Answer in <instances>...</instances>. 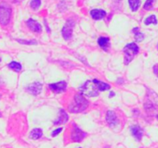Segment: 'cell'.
<instances>
[{
  "mask_svg": "<svg viewBox=\"0 0 158 148\" xmlns=\"http://www.w3.org/2000/svg\"><path fill=\"white\" fill-rule=\"evenodd\" d=\"M80 92L83 96L88 97H97L99 95L98 87L94 80H87L80 89Z\"/></svg>",
  "mask_w": 158,
  "mask_h": 148,
  "instance_id": "obj_1",
  "label": "cell"
},
{
  "mask_svg": "<svg viewBox=\"0 0 158 148\" xmlns=\"http://www.w3.org/2000/svg\"><path fill=\"white\" fill-rule=\"evenodd\" d=\"M88 105H89L88 100H86L82 94H77L74 98L73 104L70 105L69 109V111L72 113L83 112L87 108Z\"/></svg>",
  "mask_w": 158,
  "mask_h": 148,
  "instance_id": "obj_2",
  "label": "cell"
},
{
  "mask_svg": "<svg viewBox=\"0 0 158 148\" xmlns=\"http://www.w3.org/2000/svg\"><path fill=\"white\" fill-rule=\"evenodd\" d=\"M139 52V47L135 43H131L127 45L124 48H123V52L125 54L124 57V63L126 65L129 64L135 56Z\"/></svg>",
  "mask_w": 158,
  "mask_h": 148,
  "instance_id": "obj_3",
  "label": "cell"
},
{
  "mask_svg": "<svg viewBox=\"0 0 158 148\" xmlns=\"http://www.w3.org/2000/svg\"><path fill=\"white\" fill-rule=\"evenodd\" d=\"M12 15V9L8 5L2 4L0 6V24L6 26L9 23Z\"/></svg>",
  "mask_w": 158,
  "mask_h": 148,
  "instance_id": "obj_4",
  "label": "cell"
},
{
  "mask_svg": "<svg viewBox=\"0 0 158 148\" xmlns=\"http://www.w3.org/2000/svg\"><path fill=\"white\" fill-rule=\"evenodd\" d=\"M86 134L85 132H83L81 129L78 127L76 124L73 125V128L72 130V132H71V140L73 142H81L83 139L86 137Z\"/></svg>",
  "mask_w": 158,
  "mask_h": 148,
  "instance_id": "obj_5",
  "label": "cell"
},
{
  "mask_svg": "<svg viewBox=\"0 0 158 148\" xmlns=\"http://www.w3.org/2000/svg\"><path fill=\"white\" fill-rule=\"evenodd\" d=\"M74 27V22L73 20L69 19L66 22V25L63 27L62 30V34H63V38L66 40H69L72 38L73 35V28Z\"/></svg>",
  "mask_w": 158,
  "mask_h": 148,
  "instance_id": "obj_6",
  "label": "cell"
},
{
  "mask_svg": "<svg viewBox=\"0 0 158 148\" xmlns=\"http://www.w3.org/2000/svg\"><path fill=\"white\" fill-rule=\"evenodd\" d=\"M49 87L55 93H60L66 90V87H67V83L66 81L58 82V83L49 84Z\"/></svg>",
  "mask_w": 158,
  "mask_h": 148,
  "instance_id": "obj_7",
  "label": "cell"
},
{
  "mask_svg": "<svg viewBox=\"0 0 158 148\" xmlns=\"http://www.w3.org/2000/svg\"><path fill=\"white\" fill-rule=\"evenodd\" d=\"M42 89H43V85L42 83L36 82V83H33L32 84L29 85L26 88V90L29 92V93L32 94V95H38L41 92Z\"/></svg>",
  "mask_w": 158,
  "mask_h": 148,
  "instance_id": "obj_8",
  "label": "cell"
},
{
  "mask_svg": "<svg viewBox=\"0 0 158 148\" xmlns=\"http://www.w3.org/2000/svg\"><path fill=\"white\" fill-rule=\"evenodd\" d=\"M106 120L108 124L110 126H114L118 124V118L117 117V114L113 110L107 111L106 115Z\"/></svg>",
  "mask_w": 158,
  "mask_h": 148,
  "instance_id": "obj_9",
  "label": "cell"
},
{
  "mask_svg": "<svg viewBox=\"0 0 158 148\" xmlns=\"http://www.w3.org/2000/svg\"><path fill=\"white\" fill-rule=\"evenodd\" d=\"M26 24L27 26L29 27V29L30 30H32V32H37V33H40L42 31V26L38 22H36L35 20L32 19V18H29L27 22H26Z\"/></svg>",
  "mask_w": 158,
  "mask_h": 148,
  "instance_id": "obj_10",
  "label": "cell"
},
{
  "mask_svg": "<svg viewBox=\"0 0 158 148\" xmlns=\"http://www.w3.org/2000/svg\"><path fill=\"white\" fill-rule=\"evenodd\" d=\"M69 120V116L67 113L63 109H60L59 112V117L56 121H54V125H61L64 124Z\"/></svg>",
  "mask_w": 158,
  "mask_h": 148,
  "instance_id": "obj_11",
  "label": "cell"
},
{
  "mask_svg": "<svg viewBox=\"0 0 158 148\" xmlns=\"http://www.w3.org/2000/svg\"><path fill=\"white\" fill-rule=\"evenodd\" d=\"M92 18L95 20H100L106 16V13L104 10L102 9H93L90 12Z\"/></svg>",
  "mask_w": 158,
  "mask_h": 148,
  "instance_id": "obj_12",
  "label": "cell"
},
{
  "mask_svg": "<svg viewBox=\"0 0 158 148\" xmlns=\"http://www.w3.org/2000/svg\"><path fill=\"white\" fill-rule=\"evenodd\" d=\"M99 46L103 49V50H107L110 47V38L106 36H101L97 40Z\"/></svg>",
  "mask_w": 158,
  "mask_h": 148,
  "instance_id": "obj_13",
  "label": "cell"
},
{
  "mask_svg": "<svg viewBox=\"0 0 158 148\" xmlns=\"http://www.w3.org/2000/svg\"><path fill=\"white\" fill-rule=\"evenodd\" d=\"M131 133L137 140H140L143 137V130L139 126H134L131 127Z\"/></svg>",
  "mask_w": 158,
  "mask_h": 148,
  "instance_id": "obj_14",
  "label": "cell"
},
{
  "mask_svg": "<svg viewBox=\"0 0 158 148\" xmlns=\"http://www.w3.org/2000/svg\"><path fill=\"white\" fill-rule=\"evenodd\" d=\"M43 133L42 129H40V128H35V129H33L30 132L29 137L32 139V140H38V139H40L43 136Z\"/></svg>",
  "mask_w": 158,
  "mask_h": 148,
  "instance_id": "obj_15",
  "label": "cell"
},
{
  "mask_svg": "<svg viewBox=\"0 0 158 148\" xmlns=\"http://www.w3.org/2000/svg\"><path fill=\"white\" fill-rule=\"evenodd\" d=\"M94 81L96 83V84H97V87H98L100 91H105L110 89V86L109 84H107V83H104V82H102L98 80H94Z\"/></svg>",
  "mask_w": 158,
  "mask_h": 148,
  "instance_id": "obj_16",
  "label": "cell"
},
{
  "mask_svg": "<svg viewBox=\"0 0 158 148\" xmlns=\"http://www.w3.org/2000/svg\"><path fill=\"white\" fill-rule=\"evenodd\" d=\"M134 34V39L137 42H141L143 41V39H144V35L140 31V29L138 27L135 28V29H133L132 31Z\"/></svg>",
  "mask_w": 158,
  "mask_h": 148,
  "instance_id": "obj_17",
  "label": "cell"
},
{
  "mask_svg": "<svg viewBox=\"0 0 158 148\" xmlns=\"http://www.w3.org/2000/svg\"><path fill=\"white\" fill-rule=\"evenodd\" d=\"M128 2L133 12L137 11L140 6V0H128Z\"/></svg>",
  "mask_w": 158,
  "mask_h": 148,
  "instance_id": "obj_18",
  "label": "cell"
},
{
  "mask_svg": "<svg viewBox=\"0 0 158 148\" xmlns=\"http://www.w3.org/2000/svg\"><path fill=\"white\" fill-rule=\"evenodd\" d=\"M8 66H9L11 69L15 71V72H19L22 69V65L20 64L19 63H17V62L15 61L11 62V63L8 65Z\"/></svg>",
  "mask_w": 158,
  "mask_h": 148,
  "instance_id": "obj_19",
  "label": "cell"
},
{
  "mask_svg": "<svg viewBox=\"0 0 158 148\" xmlns=\"http://www.w3.org/2000/svg\"><path fill=\"white\" fill-rule=\"evenodd\" d=\"M144 23H145V25H150V24L157 25V17H156L155 15H151V16L148 17V18L145 19Z\"/></svg>",
  "mask_w": 158,
  "mask_h": 148,
  "instance_id": "obj_20",
  "label": "cell"
},
{
  "mask_svg": "<svg viewBox=\"0 0 158 148\" xmlns=\"http://www.w3.org/2000/svg\"><path fill=\"white\" fill-rule=\"evenodd\" d=\"M41 5V0H32L30 2V6L33 10H36L40 8Z\"/></svg>",
  "mask_w": 158,
  "mask_h": 148,
  "instance_id": "obj_21",
  "label": "cell"
},
{
  "mask_svg": "<svg viewBox=\"0 0 158 148\" xmlns=\"http://www.w3.org/2000/svg\"><path fill=\"white\" fill-rule=\"evenodd\" d=\"M154 2H155V0H147L144 6H143V9H146V10H151L153 8Z\"/></svg>",
  "mask_w": 158,
  "mask_h": 148,
  "instance_id": "obj_22",
  "label": "cell"
},
{
  "mask_svg": "<svg viewBox=\"0 0 158 148\" xmlns=\"http://www.w3.org/2000/svg\"><path fill=\"white\" fill-rule=\"evenodd\" d=\"M19 43H22V44H27V45H35L37 44V42L35 40H30V41H26V40H22V39H17Z\"/></svg>",
  "mask_w": 158,
  "mask_h": 148,
  "instance_id": "obj_23",
  "label": "cell"
},
{
  "mask_svg": "<svg viewBox=\"0 0 158 148\" xmlns=\"http://www.w3.org/2000/svg\"><path fill=\"white\" fill-rule=\"evenodd\" d=\"M63 130V128H58V129L55 130H53L52 132V137H56L57 135H58L59 134H60L61 131Z\"/></svg>",
  "mask_w": 158,
  "mask_h": 148,
  "instance_id": "obj_24",
  "label": "cell"
},
{
  "mask_svg": "<svg viewBox=\"0 0 158 148\" xmlns=\"http://www.w3.org/2000/svg\"><path fill=\"white\" fill-rule=\"evenodd\" d=\"M154 72L155 73V75L158 77V64H156L154 66Z\"/></svg>",
  "mask_w": 158,
  "mask_h": 148,
  "instance_id": "obj_25",
  "label": "cell"
},
{
  "mask_svg": "<svg viewBox=\"0 0 158 148\" xmlns=\"http://www.w3.org/2000/svg\"><path fill=\"white\" fill-rule=\"evenodd\" d=\"M114 95H115L114 92H110V95H109V97H110V98H111V97H114Z\"/></svg>",
  "mask_w": 158,
  "mask_h": 148,
  "instance_id": "obj_26",
  "label": "cell"
},
{
  "mask_svg": "<svg viewBox=\"0 0 158 148\" xmlns=\"http://www.w3.org/2000/svg\"><path fill=\"white\" fill-rule=\"evenodd\" d=\"M157 120H158V115L157 116Z\"/></svg>",
  "mask_w": 158,
  "mask_h": 148,
  "instance_id": "obj_27",
  "label": "cell"
},
{
  "mask_svg": "<svg viewBox=\"0 0 158 148\" xmlns=\"http://www.w3.org/2000/svg\"><path fill=\"white\" fill-rule=\"evenodd\" d=\"M0 62H1V58H0Z\"/></svg>",
  "mask_w": 158,
  "mask_h": 148,
  "instance_id": "obj_28",
  "label": "cell"
},
{
  "mask_svg": "<svg viewBox=\"0 0 158 148\" xmlns=\"http://www.w3.org/2000/svg\"><path fill=\"white\" fill-rule=\"evenodd\" d=\"M157 48H158V46H157Z\"/></svg>",
  "mask_w": 158,
  "mask_h": 148,
  "instance_id": "obj_29",
  "label": "cell"
},
{
  "mask_svg": "<svg viewBox=\"0 0 158 148\" xmlns=\"http://www.w3.org/2000/svg\"><path fill=\"white\" fill-rule=\"evenodd\" d=\"M79 148H80V147H79Z\"/></svg>",
  "mask_w": 158,
  "mask_h": 148,
  "instance_id": "obj_30",
  "label": "cell"
}]
</instances>
